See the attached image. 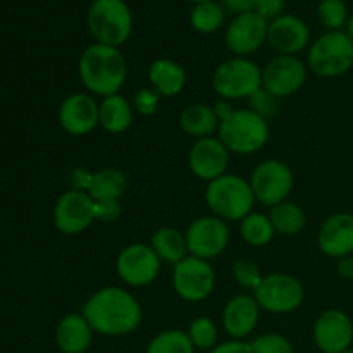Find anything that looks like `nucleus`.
<instances>
[{
	"label": "nucleus",
	"mask_w": 353,
	"mask_h": 353,
	"mask_svg": "<svg viewBox=\"0 0 353 353\" xmlns=\"http://www.w3.org/2000/svg\"><path fill=\"white\" fill-rule=\"evenodd\" d=\"M92 330L102 336H126L140 327L143 310L137 296L121 286H103L81 310Z\"/></svg>",
	"instance_id": "obj_1"
},
{
	"label": "nucleus",
	"mask_w": 353,
	"mask_h": 353,
	"mask_svg": "<svg viewBox=\"0 0 353 353\" xmlns=\"http://www.w3.org/2000/svg\"><path fill=\"white\" fill-rule=\"evenodd\" d=\"M78 72L90 95H116L123 88L128 76L126 57L117 47L93 43L81 52Z\"/></svg>",
	"instance_id": "obj_2"
},
{
	"label": "nucleus",
	"mask_w": 353,
	"mask_h": 353,
	"mask_svg": "<svg viewBox=\"0 0 353 353\" xmlns=\"http://www.w3.org/2000/svg\"><path fill=\"white\" fill-rule=\"evenodd\" d=\"M255 196L248 179L238 174H223L210 181L205 190V203L212 216L223 221H241L254 210Z\"/></svg>",
	"instance_id": "obj_3"
},
{
	"label": "nucleus",
	"mask_w": 353,
	"mask_h": 353,
	"mask_svg": "<svg viewBox=\"0 0 353 353\" xmlns=\"http://www.w3.org/2000/svg\"><path fill=\"white\" fill-rule=\"evenodd\" d=\"M219 140L236 155H252L265 147L269 141V123L250 109H234L228 119L219 123Z\"/></svg>",
	"instance_id": "obj_4"
},
{
	"label": "nucleus",
	"mask_w": 353,
	"mask_h": 353,
	"mask_svg": "<svg viewBox=\"0 0 353 353\" xmlns=\"http://www.w3.org/2000/svg\"><path fill=\"white\" fill-rule=\"evenodd\" d=\"M86 23L95 43L119 48L131 37L133 14L124 0H93Z\"/></svg>",
	"instance_id": "obj_5"
},
{
	"label": "nucleus",
	"mask_w": 353,
	"mask_h": 353,
	"mask_svg": "<svg viewBox=\"0 0 353 353\" xmlns=\"http://www.w3.org/2000/svg\"><path fill=\"white\" fill-rule=\"evenodd\" d=\"M307 68L321 78H338L353 68V40L345 31H327L310 45Z\"/></svg>",
	"instance_id": "obj_6"
},
{
	"label": "nucleus",
	"mask_w": 353,
	"mask_h": 353,
	"mask_svg": "<svg viewBox=\"0 0 353 353\" xmlns=\"http://www.w3.org/2000/svg\"><path fill=\"white\" fill-rule=\"evenodd\" d=\"M212 88L219 99L228 102L248 100L262 88V69L248 57L228 59L214 71Z\"/></svg>",
	"instance_id": "obj_7"
},
{
	"label": "nucleus",
	"mask_w": 353,
	"mask_h": 353,
	"mask_svg": "<svg viewBox=\"0 0 353 353\" xmlns=\"http://www.w3.org/2000/svg\"><path fill=\"white\" fill-rule=\"evenodd\" d=\"M262 310L271 314H290L300 309L305 300V288L295 276L272 272L262 278L261 285L252 292Z\"/></svg>",
	"instance_id": "obj_8"
},
{
	"label": "nucleus",
	"mask_w": 353,
	"mask_h": 353,
	"mask_svg": "<svg viewBox=\"0 0 353 353\" xmlns=\"http://www.w3.org/2000/svg\"><path fill=\"white\" fill-rule=\"evenodd\" d=\"M248 183H250L255 200L271 209L288 200L295 185V178L288 164L279 159H268L255 165Z\"/></svg>",
	"instance_id": "obj_9"
},
{
	"label": "nucleus",
	"mask_w": 353,
	"mask_h": 353,
	"mask_svg": "<svg viewBox=\"0 0 353 353\" xmlns=\"http://www.w3.org/2000/svg\"><path fill=\"white\" fill-rule=\"evenodd\" d=\"M172 288L185 302H203L216 288V271L209 261L188 255L172 268Z\"/></svg>",
	"instance_id": "obj_10"
},
{
	"label": "nucleus",
	"mask_w": 353,
	"mask_h": 353,
	"mask_svg": "<svg viewBox=\"0 0 353 353\" xmlns=\"http://www.w3.org/2000/svg\"><path fill=\"white\" fill-rule=\"evenodd\" d=\"M161 259L147 243H130L116 259V272L121 281L133 288L148 286L161 272Z\"/></svg>",
	"instance_id": "obj_11"
},
{
	"label": "nucleus",
	"mask_w": 353,
	"mask_h": 353,
	"mask_svg": "<svg viewBox=\"0 0 353 353\" xmlns=\"http://www.w3.org/2000/svg\"><path fill=\"white\" fill-rule=\"evenodd\" d=\"M185 236L190 255L203 261H212L226 250L231 233L226 221L217 216H202L190 224Z\"/></svg>",
	"instance_id": "obj_12"
},
{
	"label": "nucleus",
	"mask_w": 353,
	"mask_h": 353,
	"mask_svg": "<svg viewBox=\"0 0 353 353\" xmlns=\"http://www.w3.org/2000/svg\"><path fill=\"white\" fill-rule=\"evenodd\" d=\"M307 69L299 55H276L262 68V86L278 100L292 97L305 85Z\"/></svg>",
	"instance_id": "obj_13"
},
{
	"label": "nucleus",
	"mask_w": 353,
	"mask_h": 353,
	"mask_svg": "<svg viewBox=\"0 0 353 353\" xmlns=\"http://www.w3.org/2000/svg\"><path fill=\"white\" fill-rule=\"evenodd\" d=\"M95 221V200L88 192L68 190L54 207V224L65 236H76L88 230Z\"/></svg>",
	"instance_id": "obj_14"
},
{
	"label": "nucleus",
	"mask_w": 353,
	"mask_h": 353,
	"mask_svg": "<svg viewBox=\"0 0 353 353\" xmlns=\"http://www.w3.org/2000/svg\"><path fill=\"white\" fill-rule=\"evenodd\" d=\"M269 23L257 12L248 10L234 16L224 33V43L234 57H248L268 41Z\"/></svg>",
	"instance_id": "obj_15"
},
{
	"label": "nucleus",
	"mask_w": 353,
	"mask_h": 353,
	"mask_svg": "<svg viewBox=\"0 0 353 353\" xmlns=\"http://www.w3.org/2000/svg\"><path fill=\"white\" fill-rule=\"evenodd\" d=\"M314 341L321 353H343L353 343V323L340 309L324 310L314 324Z\"/></svg>",
	"instance_id": "obj_16"
},
{
	"label": "nucleus",
	"mask_w": 353,
	"mask_h": 353,
	"mask_svg": "<svg viewBox=\"0 0 353 353\" xmlns=\"http://www.w3.org/2000/svg\"><path fill=\"white\" fill-rule=\"evenodd\" d=\"M99 107L90 93H71L59 107V123L62 130L72 137H85L99 126Z\"/></svg>",
	"instance_id": "obj_17"
},
{
	"label": "nucleus",
	"mask_w": 353,
	"mask_h": 353,
	"mask_svg": "<svg viewBox=\"0 0 353 353\" xmlns=\"http://www.w3.org/2000/svg\"><path fill=\"white\" fill-rule=\"evenodd\" d=\"M231 152L216 137L200 138L188 152V165L193 174L202 181H214L226 174Z\"/></svg>",
	"instance_id": "obj_18"
},
{
	"label": "nucleus",
	"mask_w": 353,
	"mask_h": 353,
	"mask_svg": "<svg viewBox=\"0 0 353 353\" xmlns=\"http://www.w3.org/2000/svg\"><path fill=\"white\" fill-rule=\"evenodd\" d=\"M310 30L302 17L295 14H283L271 21L268 28V43L278 55H296L307 48Z\"/></svg>",
	"instance_id": "obj_19"
},
{
	"label": "nucleus",
	"mask_w": 353,
	"mask_h": 353,
	"mask_svg": "<svg viewBox=\"0 0 353 353\" xmlns=\"http://www.w3.org/2000/svg\"><path fill=\"white\" fill-rule=\"evenodd\" d=\"M261 307L255 302L254 295L231 296L223 309V327L231 340H245L259 326Z\"/></svg>",
	"instance_id": "obj_20"
},
{
	"label": "nucleus",
	"mask_w": 353,
	"mask_h": 353,
	"mask_svg": "<svg viewBox=\"0 0 353 353\" xmlns=\"http://www.w3.org/2000/svg\"><path fill=\"white\" fill-rule=\"evenodd\" d=\"M317 247L331 259L353 254V214L336 212L326 217L317 233Z\"/></svg>",
	"instance_id": "obj_21"
},
{
	"label": "nucleus",
	"mask_w": 353,
	"mask_h": 353,
	"mask_svg": "<svg viewBox=\"0 0 353 353\" xmlns=\"http://www.w3.org/2000/svg\"><path fill=\"white\" fill-rule=\"evenodd\" d=\"M90 323L81 312H71L62 317L55 330V343L62 353H85L93 343Z\"/></svg>",
	"instance_id": "obj_22"
},
{
	"label": "nucleus",
	"mask_w": 353,
	"mask_h": 353,
	"mask_svg": "<svg viewBox=\"0 0 353 353\" xmlns=\"http://www.w3.org/2000/svg\"><path fill=\"white\" fill-rule=\"evenodd\" d=\"M148 81L162 99H171L185 88L186 71L172 59H155L148 65Z\"/></svg>",
	"instance_id": "obj_23"
},
{
	"label": "nucleus",
	"mask_w": 353,
	"mask_h": 353,
	"mask_svg": "<svg viewBox=\"0 0 353 353\" xmlns=\"http://www.w3.org/2000/svg\"><path fill=\"white\" fill-rule=\"evenodd\" d=\"M134 117V109L128 99L116 93L102 99L99 107V126H102L107 133L119 134L124 133L131 126Z\"/></svg>",
	"instance_id": "obj_24"
},
{
	"label": "nucleus",
	"mask_w": 353,
	"mask_h": 353,
	"mask_svg": "<svg viewBox=\"0 0 353 353\" xmlns=\"http://www.w3.org/2000/svg\"><path fill=\"white\" fill-rule=\"evenodd\" d=\"M179 126L188 137L200 140V138L212 137L219 130V117L216 116V110L212 105L190 103L181 110Z\"/></svg>",
	"instance_id": "obj_25"
},
{
	"label": "nucleus",
	"mask_w": 353,
	"mask_h": 353,
	"mask_svg": "<svg viewBox=\"0 0 353 353\" xmlns=\"http://www.w3.org/2000/svg\"><path fill=\"white\" fill-rule=\"evenodd\" d=\"M150 247L154 248L161 262H165V264L172 265V268L190 255L185 233L171 226L159 228L152 234Z\"/></svg>",
	"instance_id": "obj_26"
},
{
	"label": "nucleus",
	"mask_w": 353,
	"mask_h": 353,
	"mask_svg": "<svg viewBox=\"0 0 353 353\" xmlns=\"http://www.w3.org/2000/svg\"><path fill=\"white\" fill-rule=\"evenodd\" d=\"M128 190V178L121 169L105 168L93 172L88 195L95 202H110L121 200Z\"/></svg>",
	"instance_id": "obj_27"
},
{
	"label": "nucleus",
	"mask_w": 353,
	"mask_h": 353,
	"mask_svg": "<svg viewBox=\"0 0 353 353\" xmlns=\"http://www.w3.org/2000/svg\"><path fill=\"white\" fill-rule=\"evenodd\" d=\"M269 219H271L276 233L283 234V236H296L307 226L305 210L299 203L290 202V200L271 207Z\"/></svg>",
	"instance_id": "obj_28"
},
{
	"label": "nucleus",
	"mask_w": 353,
	"mask_h": 353,
	"mask_svg": "<svg viewBox=\"0 0 353 353\" xmlns=\"http://www.w3.org/2000/svg\"><path fill=\"white\" fill-rule=\"evenodd\" d=\"M276 230L265 214L250 212L240 221V236L250 247H265L274 238Z\"/></svg>",
	"instance_id": "obj_29"
},
{
	"label": "nucleus",
	"mask_w": 353,
	"mask_h": 353,
	"mask_svg": "<svg viewBox=\"0 0 353 353\" xmlns=\"http://www.w3.org/2000/svg\"><path fill=\"white\" fill-rule=\"evenodd\" d=\"M224 21H226V12L216 0L195 3L190 12V23H192L193 30L203 34L216 33L217 30L223 28Z\"/></svg>",
	"instance_id": "obj_30"
},
{
	"label": "nucleus",
	"mask_w": 353,
	"mask_h": 353,
	"mask_svg": "<svg viewBox=\"0 0 353 353\" xmlns=\"http://www.w3.org/2000/svg\"><path fill=\"white\" fill-rule=\"evenodd\" d=\"M145 353H195V347L186 331L165 330L152 338Z\"/></svg>",
	"instance_id": "obj_31"
},
{
	"label": "nucleus",
	"mask_w": 353,
	"mask_h": 353,
	"mask_svg": "<svg viewBox=\"0 0 353 353\" xmlns=\"http://www.w3.org/2000/svg\"><path fill=\"white\" fill-rule=\"evenodd\" d=\"M186 333H188L193 347L199 348V350L210 352L217 345V338H219L217 324L207 316H200L196 317V319H193L192 323H190Z\"/></svg>",
	"instance_id": "obj_32"
},
{
	"label": "nucleus",
	"mask_w": 353,
	"mask_h": 353,
	"mask_svg": "<svg viewBox=\"0 0 353 353\" xmlns=\"http://www.w3.org/2000/svg\"><path fill=\"white\" fill-rule=\"evenodd\" d=\"M317 16L330 31H341L350 17L343 0H321L317 6Z\"/></svg>",
	"instance_id": "obj_33"
},
{
	"label": "nucleus",
	"mask_w": 353,
	"mask_h": 353,
	"mask_svg": "<svg viewBox=\"0 0 353 353\" xmlns=\"http://www.w3.org/2000/svg\"><path fill=\"white\" fill-rule=\"evenodd\" d=\"M231 272H233L234 281L241 288L252 290V292L261 285L262 278H264L261 272V268L255 262L248 261V259H238L233 264V268H231Z\"/></svg>",
	"instance_id": "obj_34"
},
{
	"label": "nucleus",
	"mask_w": 353,
	"mask_h": 353,
	"mask_svg": "<svg viewBox=\"0 0 353 353\" xmlns=\"http://www.w3.org/2000/svg\"><path fill=\"white\" fill-rule=\"evenodd\" d=\"M250 343L254 353H295L292 341L278 333L261 334Z\"/></svg>",
	"instance_id": "obj_35"
},
{
	"label": "nucleus",
	"mask_w": 353,
	"mask_h": 353,
	"mask_svg": "<svg viewBox=\"0 0 353 353\" xmlns=\"http://www.w3.org/2000/svg\"><path fill=\"white\" fill-rule=\"evenodd\" d=\"M248 103H250V110H254L255 114H259L261 117H264L265 121L271 119L272 116L278 114V107H279V100L276 99L272 93H269L268 90L262 86L259 88L254 95L248 99Z\"/></svg>",
	"instance_id": "obj_36"
},
{
	"label": "nucleus",
	"mask_w": 353,
	"mask_h": 353,
	"mask_svg": "<svg viewBox=\"0 0 353 353\" xmlns=\"http://www.w3.org/2000/svg\"><path fill=\"white\" fill-rule=\"evenodd\" d=\"M161 99L162 97L154 88H141L133 95L131 105H133L134 112L140 116H154L157 112Z\"/></svg>",
	"instance_id": "obj_37"
},
{
	"label": "nucleus",
	"mask_w": 353,
	"mask_h": 353,
	"mask_svg": "<svg viewBox=\"0 0 353 353\" xmlns=\"http://www.w3.org/2000/svg\"><path fill=\"white\" fill-rule=\"evenodd\" d=\"M254 12H257L262 19L268 23L278 19L285 14V0H257L254 7Z\"/></svg>",
	"instance_id": "obj_38"
},
{
	"label": "nucleus",
	"mask_w": 353,
	"mask_h": 353,
	"mask_svg": "<svg viewBox=\"0 0 353 353\" xmlns=\"http://www.w3.org/2000/svg\"><path fill=\"white\" fill-rule=\"evenodd\" d=\"M123 214L119 200H110V202H95V219L102 223H114Z\"/></svg>",
	"instance_id": "obj_39"
},
{
	"label": "nucleus",
	"mask_w": 353,
	"mask_h": 353,
	"mask_svg": "<svg viewBox=\"0 0 353 353\" xmlns=\"http://www.w3.org/2000/svg\"><path fill=\"white\" fill-rule=\"evenodd\" d=\"M93 172H88L86 169L76 168L72 171H69L68 174V185L69 190H76V192H88L90 185H92Z\"/></svg>",
	"instance_id": "obj_40"
},
{
	"label": "nucleus",
	"mask_w": 353,
	"mask_h": 353,
	"mask_svg": "<svg viewBox=\"0 0 353 353\" xmlns=\"http://www.w3.org/2000/svg\"><path fill=\"white\" fill-rule=\"evenodd\" d=\"M209 353H254L250 341L230 340L224 343H217Z\"/></svg>",
	"instance_id": "obj_41"
},
{
	"label": "nucleus",
	"mask_w": 353,
	"mask_h": 353,
	"mask_svg": "<svg viewBox=\"0 0 353 353\" xmlns=\"http://www.w3.org/2000/svg\"><path fill=\"white\" fill-rule=\"evenodd\" d=\"M255 2L257 0H223V3L226 6L228 10L234 14L248 12V10H254Z\"/></svg>",
	"instance_id": "obj_42"
},
{
	"label": "nucleus",
	"mask_w": 353,
	"mask_h": 353,
	"mask_svg": "<svg viewBox=\"0 0 353 353\" xmlns=\"http://www.w3.org/2000/svg\"><path fill=\"white\" fill-rule=\"evenodd\" d=\"M336 271H338V274H340L343 279L353 281V254L347 255V257L338 259Z\"/></svg>",
	"instance_id": "obj_43"
},
{
	"label": "nucleus",
	"mask_w": 353,
	"mask_h": 353,
	"mask_svg": "<svg viewBox=\"0 0 353 353\" xmlns=\"http://www.w3.org/2000/svg\"><path fill=\"white\" fill-rule=\"evenodd\" d=\"M214 110H216V116L219 117V123L221 121H224V119H228V117L231 116V114L234 112V107H233V103L231 102H228V100H223V99H219L217 100L216 103H214Z\"/></svg>",
	"instance_id": "obj_44"
},
{
	"label": "nucleus",
	"mask_w": 353,
	"mask_h": 353,
	"mask_svg": "<svg viewBox=\"0 0 353 353\" xmlns=\"http://www.w3.org/2000/svg\"><path fill=\"white\" fill-rule=\"evenodd\" d=\"M347 33L350 34V38L353 40V12H352V16L348 17V23H347Z\"/></svg>",
	"instance_id": "obj_45"
},
{
	"label": "nucleus",
	"mask_w": 353,
	"mask_h": 353,
	"mask_svg": "<svg viewBox=\"0 0 353 353\" xmlns=\"http://www.w3.org/2000/svg\"><path fill=\"white\" fill-rule=\"evenodd\" d=\"M188 2H193V3H202V2H214V0H188Z\"/></svg>",
	"instance_id": "obj_46"
},
{
	"label": "nucleus",
	"mask_w": 353,
	"mask_h": 353,
	"mask_svg": "<svg viewBox=\"0 0 353 353\" xmlns=\"http://www.w3.org/2000/svg\"><path fill=\"white\" fill-rule=\"evenodd\" d=\"M343 353H353V350H352V348H348V350L343 352Z\"/></svg>",
	"instance_id": "obj_47"
}]
</instances>
